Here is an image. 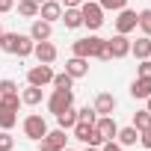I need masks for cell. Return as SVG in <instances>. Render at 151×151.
I'll use <instances>...</instances> for the list:
<instances>
[{
  "label": "cell",
  "mask_w": 151,
  "mask_h": 151,
  "mask_svg": "<svg viewBox=\"0 0 151 151\" xmlns=\"http://www.w3.org/2000/svg\"><path fill=\"white\" fill-rule=\"evenodd\" d=\"M83 151H101V148H95V145H86V148H83Z\"/></svg>",
  "instance_id": "cell-38"
},
{
  "label": "cell",
  "mask_w": 151,
  "mask_h": 151,
  "mask_svg": "<svg viewBox=\"0 0 151 151\" xmlns=\"http://www.w3.org/2000/svg\"><path fill=\"white\" fill-rule=\"evenodd\" d=\"M98 6H101L104 12H119V9L127 6V0H98Z\"/></svg>",
  "instance_id": "cell-29"
},
{
  "label": "cell",
  "mask_w": 151,
  "mask_h": 151,
  "mask_svg": "<svg viewBox=\"0 0 151 151\" xmlns=\"http://www.w3.org/2000/svg\"><path fill=\"white\" fill-rule=\"evenodd\" d=\"M95 130L104 136V142L107 139H116V133H119V124H116V119L113 116H98V122H95Z\"/></svg>",
  "instance_id": "cell-13"
},
{
  "label": "cell",
  "mask_w": 151,
  "mask_h": 151,
  "mask_svg": "<svg viewBox=\"0 0 151 151\" xmlns=\"http://www.w3.org/2000/svg\"><path fill=\"white\" fill-rule=\"evenodd\" d=\"M0 107H6V110H15V113H18V107H21V95H18V92L0 95Z\"/></svg>",
  "instance_id": "cell-26"
},
{
  "label": "cell",
  "mask_w": 151,
  "mask_h": 151,
  "mask_svg": "<svg viewBox=\"0 0 151 151\" xmlns=\"http://www.w3.org/2000/svg\"><path fill=\"white\" fill-rule=\"evenodd\" d=\"M62 151H71V148H68V145H65V148H62Z\"/></svg>",
  "instance_id": "cell-41"
},
{
  "label": "cell",
  "mask_w": 151,
  "mask_h": 151,
  "mask_svg": "<svg viewBox=\"0 0 151 151\" xmlns=\"http://www.w3.org/2000/svg\"><path fill=\"white\" fill-rule=\"evenodd\" d=\"M50 83H53V89H71V86H74V77L62 71V74H53V80H50Z\"/></svg>",
  "instance_id": "cell-28"
},
{
  "label": "cell",
  "mask_w": 151,
  "mask_h": 151,
  "mask_svg": "<svg viewBox=\"0 0 151 151\" xmlns=\"http://www.w3.org/2000/svg\"><path fill=\"white\" fill-rule=\"evenodd\" d=\"M18 36H21V33H3V36H0V50L15 56V50H18Z\"/></svg>",
  "instance_id": "cell-21"
},
{
  "label": "cell",
  "mask_w": 151,
  "mask_h": 151,
  "mask_svg": "<svg viewBox=\"0 0 151 151\" xmlns=\"http://www.w3.org/2000/svg\"><path fill=\"white\" fill-rule=\"evenodd\" d=\"M39 18H45V21H59L62 18V3L59 0H45V3H39Z\"/></svg>",
  "instance_id": "cell-12"
},
{
  "label": "cell",
  "mask_w": 151,
  "mask_h": 151,
  "mask_svg": "<svg viewBox=\"0 0 151 151\" xmlns=\"http://www.w3.org/2000/svg\"><path fill=\"white\" fill-rule=\"evenodd\" d=\"M136 27L142 30V36L151 39V9H142V12L136 15Z\"/></svg>",
  "instance_id": "cell-25"
},
{
  "label": "cell",
  "mask_w": 151,
  "mask_h": 151,
  "mask_svg": "<svg viewBox=\"0 0 151 151\" xmlns=\"http://www.w3.org/2000/svg\"><path fill=\"white\" fill-rule=\"evenodd\" d=\"M116 142H119L122 148H127V145H136V142H139V130H136L133 124H127V127H119V133H116Z\"/></svg>",
  "instance_id": "cell-16"
},
{
  "label": "cell",
  "mask_w": 151,
  "mask_h": 151,
  "mask_svg": "<svg viewBox=\"0 0 151 151\" xmlns=\"http://www.w3.org/2000/svg\"><path fill=\"white\" fill-rule=\"evenodd\" d=\"M139 142H142V148H148V151H151V124H148L145 130H139Z\"/></svg>",
  "instance_id": "cell-34"
},
{
  "label": "cell",
  "mask_w": 151,
  "mask_h": 151,
  "mask_svg": "<svg viewBox=\"0 0 151 151\" xmlns=\"http://www.w3.org/2000/svg\"><path fill=\"white\" fill-rule=\"evenodd\" d=\"M36 3H45V0H36Z\"/></svg>",
  "instance_id": "cell-42"
},
{
  "label": "cell",
  "mask_w": 151,
  "mask_h": 151,
  "mask_svg": "<svg viewBox=\"0 0 151 151\" xmlns=\"http://www.w3.org/2000/svg\"><path fill=\"white\" fill-rule=\"evenodd\" d=\"M136 30V12L133 9H119V18H116V33H122V36H127V33H133Z\"/></svg>",
  "instance_id": "cell-9"
},
{
  "label": "cell",
  "mask_w": 151,
  "mask_h": 151,
  "mask_svg": "<svg viewBox=\"0 0 151 151\" xmlns=\"http://www.w3.org/2000/svg\"><path fill=\"white\" fill-rule=\"evenodd\" d=\"M148 95H151V77H136V80L130 83V98L145 101Z\"/></svg>",
  "instance_id": "cell-15"
},
{
  "label": "cell",
  "mask_w": 151,
  "mask_h": 151,
  "mask_svg": "<svg viewBox=\"0 0 151 151\" xmlns=\"http://www.w3.org/2000/svg\"><path fill=\"white\" fill-rule=\"evenodd\" d=\"M136 130H145L148 124H151V113L148 110H139V113H133V122H130Z\"/></svg>",
  "instance_id": "cell-27"
},
{
  "label": "cell",
  "mask_w": 151,
  "mask_h": 151,
  "mask_svg": "<svg viewBox=\"0 0 151 151\" xmlns=\"http://www.w3.org/2000/svg\"><path fill=\"white\" fill-rule=\"evenodd\" d=\"M33 42H47L50 36H53V24L50 21H45V18H33V24H30V33H27Z\"/></svg>",
  "instance_id": "cell-8"
},
{
  "label": "cell",
  "mask_w": 151,
  "mask_h": 151,
  "mask_svg": "<svg viewBox=\"0 0 151 151\" xmlns=\"http://www.w3.org/2000/svg\"><path fill=\"white\" fill-rule=\"evenodd\" d=\"M107 53H110V59H124L130 53V39L116 33L113 39H107Z\"/></svg>",
  "instance_id": "cell-6"
},
{
  "label": "cell",
  "mask_w": 151,
  "mask_h": 151,
  "mask_svg": "<svg viewBox=\"0 0 151 151\" xmlns=\"http://www.w3.org/2000/svg\"><path fill=\"white\" fill-rule=\"evenodd\" d=\"M18 124V113L15 110H6V107H0V130H12Z\"/></svg>",
  "instance_id": "cell-22"
},
{
  "label": "cell",
  "mask_w": 151,
  "mask_h": 151,
  "mask_svg": "<svg viewBox=\"0 0 151 151\" xmlns=\"http://www.w3.org/2000/svg\"><path fill=\"white\" fill-rule=\"evenodd\" d=\"M145 101H148V113H151V95H148V98H145Z\"/></svg>",
  "instance_id": "cell-39"
},
{
  "label": "cell",
  "mask_w": 151,
  "mask_h": 151,
  "mask_svg": "<svg viewBox=\"0 0 151 151\" xmlns=\"http://www.w3.org/2000/svg\"><path fill=\"white\" fill-rule=\"evenodd\" d=\"M45 133H47V122H45V116H39V113H30V116L24 119V136L39 142Z\"/></svg>",
  "instance_id": "cell-4"
},
{
  "label": "cell",
  "mask_w": 151,
  "mask_h": 151,
  "mask_svg": "<svg viewBox=\"0 0 151 151\" xmlns=\"http://www.w3.org/2000/svg\"><path fill=\"white\" fill-rule=\"evenodd\" d=\"M56 124H59L62 130H71L74 124H77V110H74V107H68V110L56 113Z\"/></svg>",
  "instance_id": "cell-20"
},
{
  "label": "cell",
  "mask_w": 151,
  "mask_h": 151,
  "mask_svg": "<svg viewBox=\"0 0 151 151\" xmlns=\"http://www.w3.org/2000/svg\"><path fill=\"white\" fill-rule=\"evenodd\" d=\"M50 80H53V68L45 65V62H39V65H33V68L27 71V83H30V86H47Z\"/></svg>",
  "instance_id": "cell-7"
},
{
  "label": "cell",
  "mask_w": 151,
  "mask_h": 151,
  "mask_svg": "<svg viewBox=\"0 0 151 151\" xmlns=\"http://www.w3.org/2000/svg\"><path fill=\"white\" fill-rule=\"evenodd\" d=\"M136 77H151V59H139V65H136Z\"/></svg>",
  "instance_id": "cell-32"
},
{
  "label": "cell",
  "mask_w": 151,
  "mask_h": 151,
  "mask_svg": "<svg viewBox=\"0 0 151 151\" xmlns=\"http://www.w3.org/2000/svg\"><path fill=\"white\" fill-rule=\"evenodd\" d=\"M15 148V136L9 130H0V151H12Z\"/></svg>",
  "instance_id": "cell-31"
},
{
  "label": "cell",
  "mask_w": 151,
  "mask_h": 151,
  "mask_svg": "<svg viewBox=\"0 0 151 151\" xmlns=\"http://www.w3.org/2000/svg\"><path fill=\"white\" fill-rule=\"evenodd\" d=\"M33 56L39 59V62H45V65H50L53 59H56V45L47 39V42H36V47H33Z\"/></svg>",
  "instance_id": "cell-11"
},
{
  "label": "cell",
  "mask_w": 151,
  "mask_h": 151,
  "mask_svg": "<svg viewBox=\"0 0 151 151\" xmlns=\"http://www.w3.org/2000/svg\"><path fill=\"white\" fill-rule=\"evenodd\" d=\"M71 133H74V139H80L83 145H95V148H101L104 145V136L95 130V124H89V122H77L71 127Z\"/></svg>",
  "instance_id": "cell-2"
},
{
  "label": "cell",
  "mask_w": 151,
  "mask_h": 151,
  "mask_svg": "<svg viewBox=\"0 0 151 151\" xmlns=\"http://www.w3.org/2000/svg\"><path fill=\"white\" fill-rule=\"evenodd\" d=\"M59 3H62V6H65V9H77V6H80V3H83V0H59Z\"/></svg>",
  "instance_id": "cell-37"
},
{
  "label": "cell",
  "mask_w": 151,
  "mask_h": 151,
  "mask_svg": "<svg viewBox=\"0 0 151 151\" xmlns=\"http://www.w3.org/2000/svg\"><path fill=\"white\" fill-rule=\"evenodd\" d=\"M6 92H18V83L9 80V77H6V80H0V95H6Z\"/></svg>",
  "instance_id": "cell-33"
},
{
  "label": "cell",
  "mask_w": 151,
  "mask_h": 151,
  "mask_svg": "<svg viewBox=\"0 0 151 151\" xmlns=\"http://www.w3.org/2000/svg\"><path fill=\"white\" fill-rule=\"evenodd\" d=\"M101 151H124V148H122V145H119L116 139H107V142L101 145Z\"/></svg>",
  "instance_id": "cell-35"
},
{
  "label": "cell",
  "mask_w": 151,
  "mask_h": 151,
  "mask_svg": "<svg viewBox=\"0 0 151 151\" xmlns=\"http://www.w3.org/2000/svg\"><path fill=\"white\" fill-rule=\"evenodd\" d=\"M42 98H45L42 86H30V83H27V89L21 92V104H27V107H39V104H42Z\"/></svg>",
  "instance_id": "cell-18"
},
{
  "label": "cell",
  "mask_w": 151,
  "mask_h": 151,
  "mask_svg": "<svg viewBox=\"0 0 151 151\" xmlns=\"http://www.w3.org/2000/svg\"><path fill=\"white\" fill-rule=\"evenodd\" d=\"M12 9H15V0H0V15H6Z\"/></svg>",
  "instance_id": "cell-36"
},
{
  "label": "cell",
  "mask_w": 151,
  "mask_h": 151,
  "mask_svg": "<svg viewBox=\"0 0 151 151\" xmlns=\"http://www.w3.org/2000/svg\"><path fill=\"white\" fill-rule=\"evenodd\" d=\"M62 24H65V30H77V27H83L80 6H77V9H65V12H62Z\"/></svg>",
  "instance_id": "cell-19"
},
{
  "label": "cell",
  "mask_w": 151,
  "mask_h": 151,
  "mask_svg": "<svg viewBox=\"0 0 151 151\" xmlns=\"http://www.w3.org/2000/svg\"><path fill=\"white\" fill-rule=\"evenodd\" d=\"M80 15H83V27H89L92 33L104 27V9L98 6V0H83L80 3Z\"/></svg>",
  "instance_id": "cell-1"
},
{
  "label": "cell",
  "mask_w": 151,
  "mask_h": 151,
  "mask_svg": "<svg viewBox=\"0 0 151 151\" xmlns=\"http://www.w3.org/2000/svg\"><path fill=\"white\" fill-rule=\"evenodd\" d=\"M18 15H24V18H39V3H36V0H18Z\"/></svg>",
  "instance_id": "cell-23"
},
{
  "label": "cell",
  "mask_w": 151,
  "mask_h": 151,
  "mask_svg": "<svg viewBox=\"0 0 151 151\" xmlns=\"http://www.w3.org/2000/svg\"><path fill=\"white\" fill-rule=\"evenodd\" d=\"M95 113L98 116H113L116 113V107H119V101H116V95L113 92H98V98H95Z\"/></svg>",
  "instance_id": "cell-10"
},
{
  "label": "cell",
  "mask_w": 151,
  "mask_h": 151,
  "mask_svg": "<svg viewBox=\"0 0 151 151\" xmlns=\"http://www.w3.org/2000/svg\"><path fill=\"white\" fill-rule=\"evenodd\" d=\"M130 53L136 59H151V39L148 36H139L136 42H130Z\"/></svg>",
  "instance_id": "cell-17"
},
{
  "label": "cell",
  "mask_w": 151,
  "mask_h": 151,
  "mask_svg": "<svg viewBox=\"0 0 151 151\" xmlns=\"http://www.w3.org/2000/svg\"><path fill=\"white\" fill-rule=\"evenodd\" d=\"M0 36H3V24H0Z\"/></svg>",
  "instance_id": "cell-40"
},
{
  "label": "cell",
  "mask_w": 151,
  "mask_h": 151,
  "mask_svg": "<svg viewBox=\"0 0 151 151\" xmlns=\"http://www.w3.org/2000/svg\"><path fill=\"white\" fill-rule=\"evenodd\" d=\"M65 142H68V133H65L62 127H56V130H47V133L39 139V151H62Z\"/></svg>",
  "instance_id": "cell-5"
},
{
  "label": "cell",
  "mask_w": 151,
  "mask_h": 151,
  "mask_svg": "<svg viewBox=\"0 0 151 151\" xmlns=\"http://www.w3.org/2000/svg\"><path fill=\"white\" fill-rule=\"evenodd\" d=\"M33 47H36V42H33L30 36H18V50H15V56H21V59H24V56H30V53H33Z\"/></svg>",
  "instance_id": "cell-24"
},
{
  "label": "cell",
  "mask_w": 151,
  "mask_h": 151,
  "mask_svg": "<svg viewBox=\"0 0 151 151\" xmlns=\"http://www.w3.org/2000/svg\"><path fill=\"white\" fill-rule=\"evenodd\" d=\"M68 107H74V89H53V95L47 98V110L56 116Z\"/></svg>",
  "instance_id": "cell-3"
},
{
  "label": "cell",
  "mask_w": 151,
  "mask_h": 151,
  "mask_svg": "<svg viewBox=\"0 0 151 151\" xmlns=\"http://www.w3.org/2000/svg\"><path fill=\"white\" fill-rule=\"evenodd\" d=\"M65 74H71L74 80H77V77H86V74H89V59H83V56H71V59L65 62Z\"/></svg>",
  "instance_id": "cell-14"
},
{
  "label": "cell",
  "mask_w": 151,
  "mask_h": 151,
  "mask_svg": "<svg viewBox=\"0 0 151 151\" xmlns=\"http://www.w3.org/2000/svg\"><path fill=\"white\" fill-rule=\"evenodd\" d=\"M77 122H89V124H95V122H98L95 107H83V110H77Z\"/></svg>",
  "instance_id": "cell-30"
}]
</instances>
